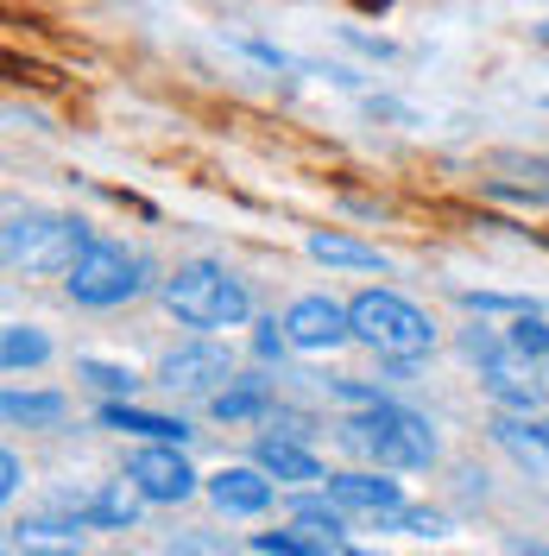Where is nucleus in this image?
<instances>
[{
	"label": "nucleus",
	"mask_w": 549,
	"mask_h": 556,
	"mask_svg": "<svg viewBox=\"0 0 549 556\" xmlns=\"http://www.w3.org/2000/svg\"><path fill=\"white\" fill-rule=\"evenodd\" d=\"M165 278H152V260L145 253H127L120 241H95L82 247V260L64 273V291L82 304V311H114V304H133L139 291H152Z\"/></svg>",
	"instance_id": "5"
},
{
	"label": "nucleus",
	"mask_w": 549,
	"mask_h": 556,
	"mask_svg": "<svg viewBox=\"0 0 549 556\" xmlns=\"http://www.w3.org/2000/svg\"><path fill=\"white\" fill-rule=\"evenodd\" d=\"M518 556H549V551H531V544H524V551H518Z\"/></svg>",
	"instance_id": "31"
},
{
	"label": "nucleus",
	"mask_w": 549,
	"mask_h": 556,
	"mask_svg": "<svg viewBox=\"0 0 549 556\" xmlns=\"http://www.w3.org/2000/svg\"><path fill=\"white\" fill-rule=\"evenodd\" d=\"M367 108H373V114H385V121H417L411 108H398V102H385V96H367Z\"/></svg>",
	"instance_id": "28"
},
{
	"label": "nucleus",
	"mask_w": 549,
	"mask_h": 556,
	"mask_svg": "<svg viewBox=\"0 0 549 556\" xmlns=\"http://www.w3.org/2000/svg\"><path fill=\"white\" fill-rule=\"evenodd\" d=\"M347 316H354V342L373 348L392 367H411V361H423L436 348V323L417 311L405 291H360L347 304Z\"/></svg>",
	"instance_id": "3"
},
{
	"label": "nucleus",
	"mask_w": 549,
	"mask_h": 556,
	"mask_svg": "<svg viewBox=\"0 0 549 556\" xmlns=\"http://www.w3.org/2000/svg\"><path fill=\"white\" fill-rule=\"evenodd\" d=\"M76 380H89L95 392H107V399H133L139 374L120 367V361H102V354H76Z\"/></svg>",
	"instance_id": "20"
},
{
	"label": "nucleus",
	"mask_w": 549,
	"mask_h": 556,
	"mask_svg": "<svg viewBox=\"0 0 549 556\" xmlns=\"http://www.w3.org/2000/svg\"><path fill=\"white\" fill-rule=\"evenodd\" d=\"M544 367H549V361H544Z\"/></svg>",
	"instance_id": "33"
},
{
	"label": "nucleus",
	"mask_w": 549,
	"mask_h": 556,
	"mask_svg": "<svg viewBox=\"0 0 549 556\" xmlns=\"http://www.w3.org/2000/svg\"><path fill=\"white\" fill-rule=\"evenodd\" d=\"M208 412L221 417V424H246V417H266L272 412V386L266 380H228L215 399H208Z\"/></svg>",
	"instance_id": "16"
},
{
	"label": "nucleus",
	"mask_w": 549,
	"mask_h": 556,
	"mask_svg": "<svg viewBox=\"0 0 549 556\" xmlns=\"http://www.w3.org/2000/svg\"><path fill=\"white\" fill-rule=\"evenodd\" d=\"M297 531H309V538H322V544H335L347 525H342V506L335 500H297Z\"/></svg>",
	"instance_id": "22"
},
{
	"label": "nucleus",
	"mask_w": 549,
	"mask_h": 556,
	"mask_svg": "<svg viewBox=\"0 0 549 556\" xmlns=\"http://www.w3.org/2000/svg\"><path fill=\"white\" fill-rule=\"evenodd\" d=\"M347 45H360L367 58H392V45H385V38H373V33H354V26H347Z\"/></svg>",
	"instance_id": "27"
},
{
	"label": "nucleus",
	"mask_w": 549,
	"mask_h": 556,
	"mask_svg": "<svg viewBox=\"0 0 549 556\" xmlns=\"http://www.w3.org/2000/svg\"><path fill=\"white\" fill-rule=\"evenodd\" d=\"M102 424H107V430H133V437H145V443H190V437H196L183 417L139 412L133 399H107V405H102Z\"/></svg>",
	"instance_id": "12"
},
{
	"label": "nucleus",
	"mask_w": 549,
	"mask_h": 556,
	"mask_svg": "<svg viewBox=\"0 0 549 556\" xmlns=\"http://www.w3.org/2000/svg\"><path fill=\"white\" fill-rule=\"evenodd\" d=\"M127 481L152 500V506H177L196 493V468L183 462V443H145L127 455Z\"/></svg>",
	"instance_id": "7"
},
{
	"label": "nucleus",
	"mask_w": 549,
	"mask_h": 556,
	"mask_svg": "<svg viewBox=\"0 0 549 556\" xmlns=\"http://www.w3.org/2000/svg\"><path fill=\"white\" fill-rule=\"evenodd\" d=\"M0 493H7V500L20 493V455H13V450L0 455Z\"/></svg>",
	"instance_id": "26"
},
{
	"label": "nucleus",
	"mask_w": 549,
	"mask_h": 556,
	"mask_svg": "<svg viewBox=\"0 0 549 556\" xmlns=\"http://www.w3.org/2000/svg\"><path fill=\"white\" fill-rule=\"evenodd\" d=\"M531 38H537V45H549V20H544V26H537V33H531Z\"/></svg>",
	"instance_id": "29"
},
{
	"label": "nucleus",
	"mask_w": 549,
	"mask_h": 556,
	"mask_svg": "<svg viewBox=\"0 0 549 556\" xmlns=\"http://www.w3.org/2000/svg\"><path fill=\"white\" fill-rule=\"evenodd\" d=\"M0 412H7V424H64L69 399L64 392H7Z\"/></svg>",
	"instance_id": "19"
},
{
	"label": "nucleus",
	"mask_w": 549,
	"mask_h": 556,
	"mask_svg": "<svg viewBox=\"0 0 549 556\" xmlns=\"http://www.w3.org/2000/svg\"><path fill=\"white\" fill-rule=\"evenodd\" d=\"M537 437H544V443H549V417H537Z\"/></svg>",
	"instance_id": "30"
},
{
	"label": "nucleus",
	"mask_w": 549,
	"mask_h": 556,
	"mask_svg": "<svg viewBox=\"0 0 549 556\" xmlns=\"http://www.w3.org/2000/svg\"><path fill=\"white\" fill-rule=\"evenodd\" d=\"M89 241L95 235L76 215H51V208H13L7 215V266H26V273L64 278Z\"/></svg>",
	"instance_id": "6"
},
{
	"label": "nucleus",
	"mask_w": 549,
	"mask_h": 556,
	"mask_svg": "<svg viewBox=\"0 0 549 556\" xmlns=\"http://www.w3.org/2000/svg\"><path fill=\"white\" fill-rule=\"evenodd\" d=\"M468 361L481 367V392L499 405V412H518V417H544V399H549V380H544V361L518 354L506 342V329H468L461 336Z\"/></svg>",
	"instance_id": "4"
},
{
	"label": "nucleus",
	"mask_w": 549,
	"mask_h": 556,
	"mask_svg": "<svg viewBox=\"0 0 549 556\" xmlns=\"http://www.w3.org/2000/svg\"><path fill=\"white\" fill-rule=\"evenodd\" d=\"M208 500H215V513H228V519H253V513H266L272 506V475L253 462H234V468H221V475H208Z\"/></svg>",
	"instance_id": "11"
},
{
	"label": "nucleus",
	"mask_w": 549,
	"mask_h": 556,
	"mask_svg": "<svg viewBox=\"0 0 549 556\" xmlns=\"http://www.w3.org/2000/svg\"><path fill=\"white\" fill-rule=\"evenodd\" d=\"M392 468H354V475H329V500L342 513H373V519H392L405 513V486L385 481Z\"/></svg>",
	"instance_id": "10"
},
{
	"label": "nucleus",
	"mask_w": 549,
	"mask_h": 556,
	"mask_svg": "<svg viewBox=\"0 0 549 556\" xmlns=\"http://www.w3.org/2000/svg\"><path fill=\"white\" fill-rule=\"evenodd\" d=\"M347 556H379V551H347Z\"/></svg>",
	"instance_id": "32"
},
{
	"label": "nucleus",
	"mask_w": 549,
	"mask_h": 556,
	"mask_svg": "<svg viewBox=\"0 0 549 556\" xmlns=\"http://www.w3.org/2000/svg\"><path fill=\"white\" fill-rule=\"evenodd\" d=\"M284 336H291L297 354H335V348L354 342V316H347V304L309 291V298H297V304L284 311Z\"/></svg>",
	"instance_id": "8"
},
{
	"label": "nucleus",
	"mask_w": 549,
	"mask_h": 556,
	"mask_svg": "<svg viewBox=\"0 0 549 556\" xmlns=\"http://www.w3.org/2000/svg\"><path fill=\"white\" fill-rule=\"evenodd\" d=\"M506 342H512L518 354H531V361H549V323H544V311H518L512 323H506Z\"/></svg>",
	"instance_id": "21"
},
{
	"label": "nucleus",
	"mask_w": 549,
	"mask_h": 556,
	"mask_svg": "<svg viewBox=\"0 0 549 556\" xmlns=\"http://www.w3.org/2000/svg\"><path fill=\"white\" fill-rule=\"evenodd\" d=\"M158 298H165V311L183 329H241L246 316H253L246 278L234 266H221V260H183L177 273H165Z\"/></svg>",
	"instance_id": "1"
},
{
	"label": "nucleus",
	"mask_w": 549,
	"mask_h": 556,
	"mask_svg": "<svg viewBox=\"0 0 549 556\" xmlns=\"http://www.w3.org/2000/svg\"><path fill=\"white\" fill-rule=\"evenodd\" d=\"M499 172H518L524 184H486L493 197H506V203H549V159H524V152H499Z\"/></svg>",
	"instance_id": "15"
},
{
	"label": "nucleus",
	"mask_w": 549,
	"mask_h": 556,
	"mask_svg": "<svg viewBox=\"0 0 549 556\" xmlns=\"http://www.w3.org/2000/svg\"><path fill=\"white\" fill-rule=\"evenodd\" d=\"M253 551L259 556H329V544H322V538H297V531H259V538H253Z\"/></svg>",
	"instance_id": "23"
},
{
	"label": "nucleus",
	"mask_w": 549,
	"mask_h": 556,
	"mask_svg": "<svg viewBox=\"0 0 549 556\" xmlns=\"http://www.w3.org/2000/svg\"><path fill=\"white\" fill-rule=\"evenodd\" d=\"M335 443L354 455H367L373 468H430L436 462V430H430V417L405 412V405H367L360 417H342L335 424Z\"/></svg>",
	"instance_id": "2"
},
{
	"label": "nucleus",
	"mask_w": 549,
	"mask_h": 556,
	"mask_svg": "<svg viewBox=\"0 0 549 556\" xmlns=\"http://www.w3.org/2000/svg\"><path fill=\"white\" fill-rule=\"evenodd\" d=\"M0 361H7V374L44 367V361H51V336L33 329V323H7V336H0Z\"/></svg>",
	"instance_id": "18"
},
{
	"label": "nucleus",
	"mask_w": 549,
	"mask_h": 556,
	"mask_svg": "<svg viewBox=\"0 0 549 556\" xmlns=\"http://www.w3.org/2000/svg\"><path fill=\"white\" fill-rule=\"evenodd\" d=\"M13 538L33 556H76L82 551V525L76 519H33V525H20Z\"/></svg>",
	"instance_id": "17"
},
{
	"label": "nucleus",
	"mask_w": 549,
	"mask_h": 556,
	"mask_svg": "<svg viewBox=\"0 0 549 556\" xmlns=\"http://www.w3.org/2000/svg\"><path fill=\"white\" fill-rule=\"evenodd\" d=\"M304 247H309V260H322V266H342V273H392V260H385L379 247L354 241V235H335V228H329V235L316 228Z\"/></svg>",
	"instance_id": "13"
},
{
	"label": "nucleus",
	"mask_w": 549,
	"mask_h": 556,
	"mask_svg": "<svg viewBox=\"0 0 549 556\" xmlns=\"http://www.w3.org/2000/svg\"><path fill=\"white\" fill-rule=\"evenodd\" d=\"M284 348H291L284 323H259V336H253V354H259V361H284Z\"/></svg>",
	"instance_id": "24"
},
{
	"label": "nucleus",
	"mask_w": 549,
	"mask_h": 556,
	"mask_svg": "<svg viewBox=\"0 0 549 556\" xmlns=\"http://www.w3.org/2000/svg\"><path fill=\"white\" fill-rule=\"evenodd\" d=\"M165 386L171 392H190V399H215L221 386L234 380V361H228V348H215V342H183L165 354Z\"/></svg>",
	"instance_id": "9"
},
{
	"label": "nucleus",
	"mask_w": 549,
	"mask_h": 556,
	"mask_svg": "<svg viewBox=\"0 0 549 556\" xmlns=\"http://www.w3.org/2000/svg\"><path fill=\"white\" fill-rule=\"evenodd\" d=\"M253 462L272 475V481H322V462L304 450V437H259V450H253Z\"/></svg>",
	"instance_id": "14"
},
{
	"label": "nucleus",
	"mask_w": 549,
	"mask_h": 556,
	"mask_svg": "<svg viewBox=\"0 0 549 556\" xmlns=\"http://www.w3.org/2000/svg\"><path fill=\"white\" fill-rule=\"evenodd\" d=\"M171 556H228L215 538H203V531H190V538H177L171 544Z\"/></svg>",
	"instance_id": "25"
}]
</instances>
